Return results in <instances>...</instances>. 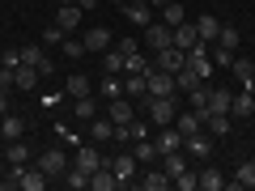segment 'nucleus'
<instances>
[{"label":"nucleus","instance_id":"aec40b11","mask_svg":"<svg viewBox=\"0 0 255 191\" xmlns=\"http://www.w3.org/2000/svg\"><path fill=\"white\" fill-rule=\"evenodd\" d=\"M204 123H209V115H200V110H179V115H174V127H179L183 136L196 132V127H204Z\"/></svg>","mask_w":255,"mask_h":191},{"label":"nucleus","instance_id":"c756f323","mask_svg":"<svg viewBox=\"0 0 255 191\" xmlns=\"http://www.w3.org/2000/svg\"><path fill=\"white\" fill-rule=\"evenodd\" d=\"M187 102H191V110H200V115H209V81H200L196 90H187Z\"/></svg>","mask_w":255,"mask_h":191},{"label":"nucleus","instance_id":"b1692460","mask_svg":"<svg viewBox=\"0 0 255 191\" xmlns=\"http://www.w3.org/2000/svg\"><path fill=\"white\" fill-rule=\"evenodd\" d=\"M90 136L107 145V140H115V123H111L107 115H94V119H90Z\"/></svg>","mask_w":255,"mask_h":191},{"label":"nucleus","instance_id":"72a5a7b5","mask_svg":"<svg viewBox=\"0 0 255 191\" xmlns=\"http://www.w3.org/2000/svg\"><path fill=\"white\" fill-rule=\"evenodd\" d=\"M0 132H4V140H21V132H26V127H21L17 115H0Z\"/></svg>","mask_w":255,"mask_h":191},{"label":"nucleus","instance_id":"a18cd8bd","mask_svg":"<svg viewBox=\"0 0 255 191\" xmlns=\"http://www.w3.org/2000/svg\"><path fill=\"white\" fill-rule=\"evenodd\" d=\"M60 51L68 55V60H81V55H85V43H68V38H64V43H60Z\"/></svg>","mask_w":255,"mask_h":191},{"label":"nucleus","instance_id":"7ed1b4c3","mask_svg":"<svg viewBox=\"0 0 255 191\" xmlns=\"http://www.w3.org/2000/svg\"><path fill=\"white\" fill-rule=\"evenodd\" d=\"M145 110H149V123L153 127H170L174 115H179V94L174 98H145Z\"/></svg>","mask_w":255,"mask_h":191},{"label":"nucleus","instance_id":"f03ea898","mask_svg":"<svg viewBox=\"0 0 255 191\" xmlns=\"http://www.w3.org/2000/svg\"><path fill=\"white\" fill-rule=\"evenodd\" d=\"M4 187H17V191H43L47 187V174L38 166H13V174L4 179Z\"/></svg>","mask_w":255,"mask_h":191},{"label":"nucleus","instance_id":"9b49d317","mask_svg":"<svg viewBox=\"0 0 255 191\" xmlns=\"http://www.w3.org/2000/svg\"><path fill=\"white\" fill-rule=\"evenodd\" d=\"M124 98L145 102V98H149V77H145V73H128V77H124Z\"/></svg>","mask_w":255,"mask_h":191},{"label":"nucleus","instance_id":"3c124183","mask_svg":"<svg viewBox=\"0 0 255 191\" xmlns=\"http://www.w3.org/2000/svg\"><path fill=\"white\" fill-rule=\"evenodd\" d=\"M149 4H153V9H166V4H170V0H149Z\"/></svg>","mask_w":255,"mask_h":191},{"label":"nucleus","instance_id":"a211bd4d","mask_svg":"<svg viewBox=\"0 0 255 191\" xmlns=\"http://www.w3.org/2000/svg\"><path fill=\"white\" fill-rule=\"evenodd\" d=\"M77 166H81L85 174H94L98 166H107V157H102V153H98L94 145H81V149H77Z\"/></svg>","mask_w":255,"mask_h":191},{"label":"nucleus","instance_id":"ea45409f","mask_svg":"<svg viewBox=\"0 0 255 191\" xmlns=\"http://www.w3.org/2000/svg\"><path fill=\"white\" fill-rule=\"evenodd\" d=\"M4 157H9V166H26V145H21V140H9Z\"/></svg>","mask_w":255,"mask_h":191},{"label":"nucleus","instance_id":"f8f14e48","mask_svg":"<svg viewBox=\"0 0 255 191\" xmlns=\"http://www.w3.org/2000/svg\"><path fill=\"white\" fill-rule=\"evenodd\" d=\"M132 187H140V191H166L170 187V174L157 166V170H145V174H136V183Z\"/></svg>","mask_w":255,"mask_h":191},{"label":"nucleus","instance_id":"864d4df0","mask_svg":"<svg viewBox=\"0 0 255 191\" xmlns=\"http://www.w3.org/2000/svg\"><path fill=\"white\" fill-rule=\"evenodd\" d=\"M111 4H132V0H111Z\"/></svg>","mask_w":255,"mask_h":191},{"label":"nucleus","instance_id":"4c0bfd02","mask_svg":"<svg viewBox=\"0 0 255 191\" xmlns=\"http://www.w3.org/2000/svg\"><path fill=\"white\" fill-rule=\"evenodd\" d=\"M21 60H26V64H34V68H38V64L47 60V51H43V43H26V47H21Z\"/></svg>","mask_w":255,"mask_h":191},{"label":"nucleus","instance_id":"cd10ccee","mask_svg":"<svg viewBox=\"0 0 255 191\" xmlns=\"http://www.w3.org/2000/svg\"><path fill=\"white\" fill-rule=\"evenodd\" d=\"M149 9H153V4H149V0H132V4H128V17H132V21H136V26H149V21H153V13H149Z\"/></svg>","mask_w":255,"mask_h":191},{"label":"nucleus","instance_id":"c03bdc74","mask_svg":"<svg viewBox=\"0 0 255 191\" xmlns=\"http://www.w3.org/2000/svg\"><path fill=\"white\" fill-rule=\"evenodd\" d=\"M217 43H221V47H230V51H234V47H238V30H234V26H221Z\"/></svg>","mask_w":255,"mask_h":191},{"label":"nucleus","instance_id":"2eb2a0df","mask_svg":"<svg viewBox=\"0 0 255 191\" xmlns=\"http://www.w3.org/2000/svg\"><path fill=\"white\" fill-rule=\"evenodd\" d=\"M55 26H60L64 34H73V30L81 26V4H60V9H55Z\"/></svg>","mask_w":255,"mask_h":191},{"label":"nucleus","instance_id":"de8ad7c7","mask_svg":"<svg viewBox=\"0 0 255 191\" xmlns=\"http://www.w3.org/2000/svg\"><path fill=\"white\" fill-rule=\"evenodd\" d=\"M132 140H149V123H140V119H132Z\"/></svg>","mask_w":255,"mask_h":191},{"label":"nucleus","instance_id":"6e6552de","mask_svg":"<svg viewBox=\"0 0 255 191\" xmlns=\"http://www.w3.org/2000/svg\"><path fill=\"white\" fill-rule=\"evenodd\" d=\"M153 64L157 68H166V73H179L183 64H187V51H183V47H162V51H153Z\"/></svg>","mask_w":255,"mask_h":191},{"label":"nucleus","instance_id":"20e7f679","mask_svg":"<svg viewBox=\"0 0 255 191\" xmlns=\"http://www.w3.org/2000/svg\"><path fill=\"white\" fill-rule=\"evenodd\" d=\"M149 98H174V94H179V85H174V73H166V68H149Z\"/></svg>","mask_w":255,"mask_h":191},{"label":"nucleus","instance_id":"c9c22d12","mask_svg":"<svg viewBox=\"0 0 255 191\" xmlns=\"http://www.w3.org/2000/svg\"><path fill=\"white\" fill-rule=\"evenodd\" d=\"M132 153H136L140 166H153V162H157V145H153V140H136V149H132Z\"/></svg>","mask_w":255,"mask_h":191},{"label":"nucleus","instance_id":"c85d7f7f","mask_svg":"<svg viewBox=\"0 0 255 191\" xmlns=\"http://www.w3.org/2000/svg\"><path fill=\"white\" fill-rule=\"evenodd\" d=\"M102 73L124 77V51H119V47H107V51H102Z\"/></svg>","mask_w":255,"mask_h":191},{"label":"nucleus","instance_id":"5701e85b","mask_svg":"<svg viewBox=\"0 0 255 191\" xmlns=\"http://www.w3.org/2000/svg\"><path fill=\"white\" fill-rule=\"evenodd\" d=\"M209 115H230V90L209 85Z\"/></svg>","mask_w":255,"mask_h":191},{"label":"nucleus","instance_id":"5fc2aeb1","mask_svg":"<svg viewBox=\"0 0 255 191\" xmlns=\"http://www.w3.org/2000/svg\"><path fill=\"white\" fill-rule=\"evenodd\" d=\"M251 85H255V68H251Z\"/></svg>","mask_w":255,"mask_h":191},{"label":"nucleus","instance_id":"79ce46f5","mask_svg":"<svg viewBox=\"0 0 255 191\" xmlns=\"http://www.w3.org/2000/svg\"><path fill=\"white\" fill-rule=\"evenodd\" d=\"M209 60H213V68H230V64H234V51H230V47H221V43H217V51H213Z\"/></svg>","mask_w":255,"mask_h":191},{"label":"nucleus","instance_id":"393cba45","mask_svg":"<svg viewBox=\"0 0 255 191\" xmlns=\"http://www.w3.org/2000/svg\"><path fill=\"white\" fill-rule=\"evenodd\" d=\"M13 77H17V90H26V94L38 85V68H34V64H26V60H21L17 68H13Z\"/></svg>","mask_w":255,"mask_h":191},{"label":"nucleus","instance_id":"2f4dec72","mask_svg":"<svg viewBox=\"0 0 255 191\" xmlns=\"http://www.w3.org/2000/svg\"><path fill=\"white\" fill-rule=\"evenodd\" d=\"M149 68H153V60H149V55H140V51L124 55V77H128V73H149Z\"/></svg>","mask_w":255,"mask_h":191},{"label":"nucleus","instance_id":"6e6d98bb","mask_svg":"<svg viewBox=\"0 0 255 191\" xmlns=\"http://www.w3.org/2000/svg\"><path fill=\"white\" fill-rule=\"evenodd\" d=\"M0 191H4V179H0Z\"/></svg>","mask_w":255,"mask_h":191},{"label":"nucleus","instance_id":"9d476101","mask_svg":"<svg viewBox=\"0 0 255 191\" xmlns=\"http://www.w3.org/2000/svg\"><path fill=\"white\" fill-rule=\"evenodd\" d=\"M81 43H85V51H90V55H94V51L102 55L107 47H115V38H111V30H107V26H90V30H85V38H81Z\"/></svg>","mask_w":255,"mask_h":191},{"label":"nucleus","instance_id":"4be33fe9","mask_svg":"<svg viewBox=\"0 0 255 191\" xmlns=\"http://www.w3.org/2000/svg\"><path fill=\"white\" fill-rule=\"evenodd\" d=\"M64 94H68V98H90V94H94V81H90L85 73H73V77H68V85H64Z\"/></svg>","mask_w":255,"mask_h":191},{"label":"nucleus","instance_id":"37998d69","mask_svg":"<svg viewBox=\"0 0 255 191\" xmlns=\"http://www.w3.org/2000/svg\"><path fill=\"white\" fill-rule=\"evenodd\" d=\"M64 38H68V34H64L60 26H47V30H43V47H60Z\"/></svg>","mask_w":255,"mask_h":191},{"label":"nucleus","instance_id":"603ef678","mask_svg":"<svg viewBox=\"0 0 255 191\" xmlns=\"http://www.w3.org/2000/svg\"><path fill=\"white\" fill-rule=\"evenodd\" d=\"M55 4H77V0H55Z\"/></svg>","mask_w":255,"mask_h":191},{"label":"nucleus","instance_id":"7c9ffc66","mask_svg":"<svg viewBox=\"0 0 255 191\" xmlns=\"http://www.w3.org/2000/svg\"><path fill=\"white\" fill-rule=\"evenodd\" d=\"M230 187H255V157L251 162H243L234 170V179H230Z\"/></svg>","mask_w":255,"mask_h":191},{"label":"nucleus","instance_id":"4468645a","mask_svg":"<svg viewBox=\"0 0 255 191\" xmlns=\"http://www.w3.org/2000/svg\"><path fill=\"white\" fill-rule=\"evenodd\" d=\"M157 132H162V136H157L153 140V145H157V157H166V153H174V149H183V132H179V127H157Z\"/></svg>","mask_w":255,"mask_h":191},{"label":"nucleus","instance_id":"09e8293b","mask_svg":"<svg viewBox=\"0 0 255 191\" xmlns=\"http://www.w3.org/2000/svg\"><path fill=\"white\" fill-rule=\"evenodd\" d=\"M21 64V51H4V68H17Z\"/></svg>","mask_w":255,"mask_h":191},{"label":"nucleus","instance_id":"8fccbe9b","mask_svg":"<svg viewBox=\"0 0 255 191\" xmlns=\"http://www.w3.org/2000/svg\"><path fill=\"white\" fill-rule=\"evenodd\" d=\"M0 115H9V94L0 90Z\"/></svg>","mask_w":255,"mask_h":191},{"label":"nucleus","instance_id":"49530a36","mask_svg":"<svg viewBox=\"0 0 255 191\" xmlns=\"http://www.w3.org/2000/svg\"><path fill=\"white\" fill-rule=\"evenodd\" d=\"M0 90H4V94L17 90V77H13V68H4V64H0Z\"/></svg>","mask_w":255,"mask_h":191},{"label":"nucleus","instance_id":"4d7b16f0","mask_svg":"<svg viewBox=\"0 0 255 191\" xmlns=\"http://www.w3.org/2000/svg\"><path fill=\"white\" fill-rule=\"evenodd\" d=\"M0 140H4V132H0Z\"/></svg>","mask_w":255,"mask_h":191},{"label":"nucleus","instance_id":"58836bf2","mask_svg":"<svg viewBox=\"0 0 255 191\" xmlns=\"http://www.w3.org/2000/svg\"><path fill=\"white\" fill-rule=\"evenodd\" d=\"M162 21H166V26H179V21H187V17H183V4H179V0H170V4L162 9Z\"/></svg>","mask_w":255,"mask_h":191},{"label":"nucleus","instance_id":"39448f33","mask_svg":"<svg viewBox=\"0 0 255 191\" xmlns=\"http://www.w3.org/2000/svg\"><path fill=\"white\" fill-rule=\"evenodd\" d=\"M111 170L119 174V191H128L140 174V162H136V153H119V157H111Z\"/></svg>","mask_w":255,"mask_h":191},{"label":"nucleus","instance_id":"412c9836","mask_svg":"<svg viewBox=\"0 0 255 191\" xmlns=\"http://www.w3.org/2000/svg\"><path fill=\"white\" fill-rule=\"evenodd\" d=\"M196 43H200V34H196V21H179V26H174V47L191 51Z\"/></svg>","mask_w":255,"mask_h":191},{"label":"nucleus","instance_id":"bb28decb","mask_svg":"<svg viewBox=\"0 0 255 191\" xmlns=\"http://www.w3.org/2000/svg\"><path fill=\"white\" fill-rule=\"evenodd\" d=\"M64 187H73V191H85V187H90V174H85L77 162H68V170H64Z\"/></svg>","mask_w":255,"mask_h":191},{"label":"nucleus","instance_id":"1a4fd4ad","mask_svg":"<svg viewBox=\"0 0 255 191\" xmlns=\"http://www.w3.org/2000/svg\"><path fill=\"white\" fill-rule=\"evenodd\" d=\"M145 43L153 47V51L170 47L174 43V26H166V21H149V26H145Z\"/></svg>","mask_w":255,"mask_h":191},{"label":"nucleus","instance_id":"473e14b6","mask_svg":"<svg viewBox=\"0 0 255 191\" xmlns=\"http://www.w3.org/2000/svg\"><path fill=\"white\" fill-rule=\"evenodd\" d=\"M94 115H98V110H94V98H73V119L77 123H90Z\"/></svg>","mask_w":255,"mask_h":191},{"label":"nucleus","instance_id":"f704fd0d","mask_svg":"<svg viewBox=\"0 0 255 191\" xmlns=\"http://www.w3.org/2000/svg\"><path fill=\"white\" fill-rule=\"evenodd\" d=\"M174 187H179V191H196V187H200V174H196V166H187V170H183V174H174Z\"/></svg>","mask_w":255,"mask_h":191},{"label":"nucleus","instance_id":"a19ab883","mask_svg":"<svg viewBox=\"0 0 255 191\" xmlns=\"http://www.w3.org/2000/svg\"><path fill=\"white\" fill-rule=\"evenodd\" d=\"M204 127H209V132H213V136H226V132H230V115H209V123H204Z\"/></svg>","mask_w":255,"mask_h":191},{"label":"nucleus","instance_id":"ddd939ff","mask_svg":"<svg viewBox=\"0 0 255 191\" xmlns=\"http://www.w3.org/2000/svg\"><path fill=\"white\" fill-rule=\"evenodd\" d=\"M196 174H200V191H226V187H230V179L217 170V166H209V162H204Z\"/></svg>","mask_w":255,"mask_h":191},{"label":"nucleus","instance_id":"e433bc0d","mask_svg":"<svg viewBox=\"0 0 255 191\" xmlns=\"http://www.w3.org/2000/svg\"><path fill=\"white\" fill-rule=\"evenodd\" d=\"M102 94H107V102H111V98H119V94H124V77L107 73V77H102Z\"/></svg>","mask_w":255,"mask_h":191},{"label":"nucleus","instance_id":"dca6fc26","mask_svg":"<svg viewBox=\"0 0 255 191\" xmlns=\"http://www.w3.org/2000/svg\"><path fill=\"white\" fill-rule=\"evenodd\" d=\"M90 187H94V191H119V174L111 170V162L98 166V170L90 174Z\"/></svg>","mask_w":255,"mask_h":191},{"label":"nucleus","instance_id":"423d86ee","mask_svg":"<svg viewBox=\"0 0 255 191\" xmlns=\"http://www.w3.org/2000/svg\"><path fill=\"white\" fill-rule=\"evenodd\" d=\"M107 119H111L115 127L132 123V119H136V106H132V98H124V94H119V98H111V102H107Z\"/></svg>","mask_w":255,"mask_h":191},{"label":"nucleus","instance_id":"f3484780","mask_svg":"<svg viewBox=\"0 0 255 191\" xmlns=\"http://www.w3.org/2000/svg\"><path fill=\"white\" fill-rule=\"evenodd\" d=\"M196 34H200V43H217V34H221V21L213 17V13H200V17H196Z\"/></svg>","mask_w":255,"mask_h":191},{"label":"nucleus","instance_id":"0eeeda50","mask_svg":"<svg viewBox=\"0 0 255 191\" xmlns=\"http://www.w3.org/2000/svg\"><path fill=\"white\" fill-rule=\"evenodd\" d=\"M38 170H43L47 179H64V170H68V157H64V149H47V153L38 157Z\"/></svg>","mask_w":255,"mask_h":191},{"label":"nucleus","instance_id":"a878e982","mask_svg":"<svg viewBox=\"0 0 255 191\" xmlns=\"http://www.w3.org/2000/svg\"><path fill=\"white\" fill-rule=\"evenodd\" d=\"M230 115H238V119L255 115V94H251V90H243L238 98H230Z\"/></svg>","mask_w":255,"mask_h":191},{"label":"nucleus","instance_id":"f257e3e1","mask_svg":"<svg viewBox=\"0 0 255 191\" xmlns=\"http://www.w3.org/2000/svg\"><path fill=\"white\" fill-rule=\"evenodd\" d=\"M213 145H217V136H213L209 127H196V132H187V136H183V149H187V157L196 166H204L213 157Z\"/></svg>","mask_w":255,"mask_h":191},{"label":"nucleus","instance_id":"6ab92c4d","mask_svg":"<svg viewBox=\"0 0 255 191\" xmlns=\"http://www.w3.org/2000/svg\"><path fill=\"white\" fill-rule=\"evenodd\" d=\"M187 166H196V162L187 157V149H174V153H166V157H162V170L170 174V179H174V174H183Z\"/></svg>","mask_w":255,"mask_h":191}]
</instances>
